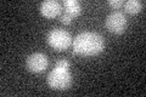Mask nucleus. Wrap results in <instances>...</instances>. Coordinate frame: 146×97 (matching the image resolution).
I'll return each instance as SVG.
<instances>
[{"label":"nucleus","mask_w":146,"mask_h":97,"mask_svg":"<svg viewBox=\"0 0 146 97\" xmlns=\"http://www.w3.org/2000/svg\"><path fill=\"white\" fill-rule=\"evenodd\" d=\"M63 7L66 10V13H68L72 17L78 16L82 11L80 4L77 0H66V1H63Z\"/></svg>","instance_id":"obj_7"},{"label":"nucleus","mask_w":146,"mask_h":97,"mask_svg":"<svg viewBox=\"0 0 146 97\" xmlns=\"http://www.w3.org/2000/svg\"><path fill=\"white\" fill-rule=\"evenodd\" d=\"M124 1L123 0H108V5L113 9H119L123 6Z\"/></svg>","instance_id":"obj_10"},{"label":"nucleus","mask_w":146,"mask_h":97,"mask_svg":"<svg viewBox=\"0 0 146 97\" xmlns=\"http://www.w3.org/2000/svg\"><path fill=\"white\" fill-rule=\"evenodd\" d=\"M62 11V5L57 0H46L40 4V12L46 18H54Z\"/></svg>","instance_id":"obj_6"},{"label":"nucleus","mask_w":146,"mask_h":97,"mask_svg":"<svg viewBox=\"0 0 146 97\" xmlns=\"http://www.w3.org/2000/svg\"><path fill=\"white\" fill-rule=\"evenodd\" d=\"M72 36L68 32L55 28L49 32L48 34V43L52 49L57 50V51H63V50L68 49L72 45Z\"/></svg>","instance_id":"obj_3"},{"label":"nucleus","mask_w":146,"mask_h":97,"mask_svg":"<svg viewBox=\"0 0 146 97\" xmlns=\"http://www.w3.org/2000/svg\"><path fill=\"white\" fill-rule=\"evenodd\" d=\"M48 57L42 52H34L26 59V67L33 73H40L48 67Z\"/></svg>","instance_id":"obj_5"},{"label":"nucleus","mask_w":146,"mask_h":97,"mask_svg":"<svg viewBox=\"0 0 146 97\" xmlns=\"http://www.w3.org/2000/svg\"><path fill=\"white\" fill-rule=\"evenodd\" d=\"M72 16H70L68 13H63V15L60 16V21L63 23V24H70L71 21H72Z\"/></svg>","instance_id":"obj_11"},{"label":"nucleus","mask_w":146,"mask_h":97,"mask_svg":"<svg viewBox=\"0 0 146 97\" xmlns=\"http://www.w3.org/2000/svg\"><path fill=\"white\" fill-rule=\"evenodd\" d=\"M72 74L70 71H62V69L54 68L48 74L46 81L48 85L54 90H66L72 84Z\"/></svg>","instance_id":"obj_2"},{"label":"nucleus","mask_w":146,"mask_h":97,"mask_svg":"<svg viewBox=\"0 0 146 97\" xmlns=\"http://www.w3.org/2000/svg\"><path fill=\"white\" fill-rule=\"evenodd\" d=\"M123 6H124L125 11L129 12V13H138L139 11H141V9H143L144 4L139 1V0H128L123 4Z\"/></svg>","instance_id":"obj_8"},{"label":"nucleus","mask_w":146,"mask_h":97,"mask_svg":"<svg viewBox=\"0 0 146 97\" xmlns=\"http://www.w3.org/2000/svg\"><path fill=\"white\" fill-rule=\"evenodd\" d=\"M55 68L56 69H62V71H70V63L66 59H60L55 64Z\"/></svg>","instance_id":"obj_9"},{"label":"nucleus","mask_w":146,"mask_h":97,"mask_svg":"<svg viewBox=\"0 0 146 97\" xmlns=\"http://www.w3.org/2000/svg\"><path fill=\"white\" fill-rule=\"evenodd\" d=\"M127 17L119 11L110 13L106 18V28L115 34H122L127 28Z\"/></svg>","instance_id":"obj_4"},{"label":"nucleus","mask_w":146,"mask_h":97,"mask_svg":"<svg viewBox=\"0 0 146 97\" xmlns=\"http://www.w3.org/2000/svg\"><path fill=\"white\" fill-rule=\"evenodd\" d=\"M73 51L80 56H95L104 51L105 40L94 32H83L73 39Z\"/></svg>","instance_id":"obj_1"}]
</instances>
